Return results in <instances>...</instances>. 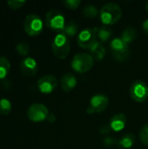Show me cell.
Returning <instances> with one entry per match:
<instances>
[{
  "instance_id": "1",
  "label": "cell",
  "mask_w": 148,
  "mask_h": 149,
  "mask_svg": "<svg viewBox=\"0 0 148 149\" xmlns=\"http://www.w3.org/2000/svg\"><path fill=\"white\" fill-rule=\"evenodd\" d=\"M122 17L121 7L116 3H107L102 6L99 11V18L105 25L116 24Z\"/></svg>"
},
{
  "instance_id": "2",
  "label": "cell",
  "mask_w": 148,
  "mask_h": 149,
  "mask_svg": "<svg viewBox=\"0 0 148 149\" xmlns=\"http://www.w3.org/2000/svg\"><path fill=\"white\" fill-rule=\"evenodd\" d=\"M51 50L56 58L60 59L66 58L71 51L69 38L63 33H58L52 40Z\"/></svg>"
},
{
  "instance_id": "3",
  "label": "cell",
  "mask_w": 148,
  "mask_h": 149,
  "mask_svg": "<svg viewBox=\"0 0 148 149\" xmlns=\"http://www.w3.org/2000/svg\"><path fill=\"white\" fill-rule=\"evenodd\" d=\"M110 48L113 57L120 62L126 60L130 55L129 45L126 44L120 38H113L110 43Z\"/></svg>"
},
{
  "instance_id": "4",
  "label": "cell",
  "mask_w": 148,
  "mask_h": 149,
  "mask_svg": "<svg viewBox=\"0 0 148 149\" xmlns=\"http://www.w3.org/2000/svg\"><path fill=\"white\" fill-rule=\"evenodd\" d=\"M71 65L77 72H86L93 66V58L88 53H78L73 57Z\"/></svg>"
},
{
  "instance_id": "5",
  "label": "cell",
  "mask_w": 148,
  "mask_h": 149,
  "mask_svg": "<svg viewBox=\"0 0 148 149\" xmlns=\"http://www.w3.org/2000/svg\"><path fill=\"white\" fill-rule=\"evenodd\" d=\"M45 24L49 29L62 32L65 26V17L59 10H51L45 15Z\"/></svg>"
},
{
  "instance_id": "6",
  "label": "cell",
  "mask_w": 148,
  "mask_h": 149,
  "mask_svg": "<svg viewBox=\"0 0 148 149\" xmlns=\"http://www.w3.org/2000/svg\"><path fill=\"white\" fill-rule=\"evenodd\" d=\"M44 24L42 19L36 14L28 15L24 22V31L29 36H38L43 31Z\"/></svg>"
},
{
  "instance_id": "7",
  "label": "cell",
  "mask_w": 148,
  "mask_h": 149,
  "mask_svg": "<svg viewBox=\"0 0 148 149\" xmlns=\"http://www.w3.org/2000/svg\"><path fill=\"white\" fill-rule=\"evenodd\" d=\"M97 41L98 38L94 28H87L82 30L79 33L77 38L78 45L80 48L87 49V50H89Z\"/></svg>"
},
{
  "instance_id": "8",
  "label": "cell",
  "mask_w": 148,
  "mask_h": 149,
  "mask_svg": "<svg viewBox=\"0 0 148 149\" xmlns=\"http://www.w3.org/2000/svg\"><path fill=\"white\" fill-rule=\"evenodd\" d=\"M131 98L137 102H144L148 99V86L142 80L134 81L130 87Z\"/></svg>"
},
{
  "instance_id": "9",
  "label": "cell",
  "mask_w": 148,
  "mask_h": 149,
  "mask_svg": "<svg viewBox=\"0 0 148 149\" xmlns=\"http://www.w3.org/2000/svg\"><path fill=\"white\" fill-rule=\"evenodd\" d=\"M48 114V108L41 103L32 104L27 111L28 118L33 122H41L46 120Z\"/></svg>"
},
{
  "instance_id": "10",
  "label": "cell",
  "mask_w": 148,
  "mask_h": 149,
  "mask_svg": "<svg viewBox=\"0 0 148 149\" xmlns=\"http://www.w3.org/2000/svg\"><path fill=\"white\" fill-rule=\"evenodd\" d=\"M58 86V79L53 75H45L38 81V88L42 93H51Z\"/></svg>"
},
{
  "instance_id": "11",
  "label": "cell",
  "mask_w": 148,
  "mask_h": 149,
  "mask_svg": "<svg viewBox=\"0 0 148 149\" xmlns=\"http://www.w3.org/2000/svg\"><path fill=\"white\" fill-rule=\"evenodd\" d=\"M20 70L24 76L33 77L38 72L37 61L31 57H26L20 63Z\"/></svg>"
},
{
  "instance_id": "12",
  "label": "cell",
  "mask_w": 148,
  "mask_h": 149,
  "mask_svg": "<svg viewBox=\"0 0 148 149\" xmlns=\"http://www.w3.org/2000/svg\"><path fill=\"white\" fill-rule=\"evenodd\" d=\"M109 105V100L106 95L96 94L90 100V106L95 113L104 112Z\"/></svg>"
},
{
  "instance_id": "13",
  "label": "cell",
  "mask_w": 148,
  "mask_h": 149,
  "mask_svg": "<svg viewBox=\"0 0 148 149\" xmlns=\"http://www.w3.org/2000/svg\"><path fill=\"white\" fill-rule=\"evenodd\" d=\"M126 124V116L124 113H117L111 118L110 127L113 132H120L125 128Z\"/></svg>"
},
{
  "instance_id": "14",
  "label": "cell",
  "mask_w": 148,
  "mask_h": 149,
  "mask_svg": "<svg viewBox=\"0 0 148 149\" xmlns=\"http://www.w3.org/2000/svg\"><path fill=\"white\" fill-rule=\"evenodd\" d=\"M77 83H78V80H77L76 77L72 73L65 74L62 77L61 81H60L61 88L65 93H69V92L72 91L76 87Z\"/></svg>"
},
{
  "instance_id": "15",
  "label": "cell",
  "mask_w": 148,
  "mask_h": 149,
  "mask_svg": "<svg viewBox=\"0 0 148 149\" xmlns=\"http://www.w3.org/2000/svg\"><path fill=\"white\" fill-rule=\"evenodd\" d=\"M94 29H95V31L97 34V38L102 44L108 42L113 34V30L106 25L100 26V27H94Z\"/></svg>"
},
{
  "instance_id": "16",
  "label": "cell",
  "mask_w": 148,
  "mask_h": 149,
  "mask_svg": "<svg viewBox=\"0 0 148 149\" xmlns=\"http://www.w3.org/2000/svg\"><path fill=\"white\" fill-rule=\"evenodd\" d=\"M89 52H90V55L93 58V59H96V60L103 59L106 55V52L105 46L99 41H97L89 49Z\"/></svg>"
},
{
  "instance_id": "17",
  "label": "cell",
  "mask_w": 148,
  "mask_h": 149,
  "mask_svg": "<svg viewBox=\"0 0 148 149\" xmlns=\"http://www.w3.org/2000/svg\"><path fill=\"white\" fill-rule=\"evenodd\" d=\"M136 38H137V31H136V29H135L134 27H133V26H128V27H126V28L124 30V31L122 32L121 37H120V38H121L126 44H127L128 45H129L131 43H133V42L135 40Z\"/></svg>"
},
{
  "instance_id": "18",
  "label": "cell",
  "mask_w": 148,
  "mask_h": 149,
  "mask_svg": "<svg viewBox=\"0 0 148 149\" xmlns=\"http://www.w3.org/2000/svg\"><path fill=\"white\" fill-rule=\"evenodd\" d=\"M78 31H79V24L74 20H72L69 21L67 24H65V26L61 33H63L69 38H73L77 34Z\"/></svg>"
},
{
  "instance_id": "19",
  "label": "cell",
  "mask_w": 148,
  "mask_h": 149,
  "mask_svg": "<svg viewBox=\"0 0 148 149\" xmlns=\"http://www.w3.org/2000/svg\"><path fill=\"white\" fill-rule=\"evenodd\" d=\"M135 142V137L133 134L128 133L126 134L124 136H122L120 138V140L118 142V145L121 148H130L133 147V145Z\"/></svg>"
},
{
  "instance_id": "20",
  "label": "cell",
  "mask_w": 148,
  "mask_h": 149,
  "mask_svg": "<svg viewBox=\"0 0 148 149\" xmlns=\"http://www.w3.org/2000/svg\"><path fill=\"white\" fill-rule=\"evenodd\" d=\"M10 69V61L4 57H0V79H4L9 74Z\"/></svg>"
},
{
  "instance_id": "21",
  "label": "cell",
  "mask_w": 148,
  "mask_h": 149,
  "mask_svg": "<svg viewBox=\"0 0 148 149\" xmlns=\"http://www.w3.org/2000/svg\"><path fill=\"white\" fill-rule=\"evenodd\" d=\"M99 14V10L95 5L88 4L83 10V15L88 18H95Z\"/></svg>"
},
{
  "instance_id": "22",
  "label": "cell",
  "mask_w": 148,
  "mask_h": 149,
  "mask_svg": "<svg viewBox=\"0 0 148 149\" xmlns=\"http://www.w3.org/2000/svg\"><path fill=\"white\" fill-rule=\"evenodd\" d=\"M11 111V103L7 99H0V114L7 115Z\"/></svg>"
},
{
  "instance_id": "23",
  "label": "cell",
  "mask_w": 148,
  "mask_h": 149,
  "mask_svg": "<svg viewBox=\"0 0 148 149\" xmlns=\"http://www.w3.org/2000/svg\"><path fill=\"white\" fill-rule=\"evenodd\" d=\"M16 51L22 56H27L30 52V45L25 42H20L16 45Z\"/></svg>"
},
{
  "instance_id": "24",
  "label": "cell",
  "mask_w": 148,
  "mask_h": 149,
  "mask_svg": "<svg viewBox=\"0 0 148 149\" xmlns=\"http://www.w3.org/2000/svg\"><path fill=\"white\" fill-rule=\"evenodd\" d=\"M140 138L142 143L145 145H148V124L142 127L140 132Z\"/></svg>"
},
{
  "instance_id": "25",
  "label": "cell",
  "mask_w": 148,
  "mask_h": 149,
  "mask_svg": "<svg viewBox=\"0 0 148 149\" xmlns=\"http://www.w3.org/2000/svg\"><path fill=\"white\" fill-rule=\"evenodd\" d=\"M63 3L65 5L66 8L71 10H76L79 7L81 1L80 0H65L63 2Z\"/></svg>"
},
{
  "instance_id": "26",
  "label": "cell",
  "mask_w": 148,
  "mask_h": 149,
  "mask_svg": "<svg viewBox=\"0 0 148 149\" xmlns=\"http://www.w3.org/2000/svg\"><path fill=\"white\" fill-rule=\"evenodd\" d=\"M24 3H25L24 0H10V1H8L9 6L13 10H17V9L21 8Z\"/></svg>"
},
{
  "instance_id": "27",
  "label": "cell",
  "mask_w": 148,
  "mask_h": 149,
  "mask_svg": "<svg viewBox=\"0 0 148 149\" xmlns=\"http://www.w3.org/2000/svg\"><path fill=\"white\" fill-rule=\"evenodd\" d=\"M103 144L105 147L106 148H110L115 144H117V141L115 138H113V137H106L103 141Z\"/></svg>"
},
{
  "instance_id": "28",
  "label": "cell",
  "mask_w": 148,
  "mask_h": 149,
  "mask_svg": "<svg viewBox=\"0 0 148 149\" xmlns=\"http://www.w3.org/2000/svg\"><path fill=\"white\" fill-rule=\"evenodd\" d=\"M99 131H100L101 134H109L111 133V131H113V130H112L110 125H104L100 127Z\"/></svg>"
},
{
  "instance_id": "29",
  "label": "cell",
  "mask_w": 148,
  "mask_h": 149,
  "mask_svg": "<svg viewBox=\"0 0 148 149\" xmlns=\"http://www.w3.org/2000/svg\"><path fill=\"white\" fill-rule=\"evenodd\" d=\"M56 116H55V114L54 113H50L49 114H48V116H47V118H46V120L49 122V123H54L55 121H56Z\"/></svg>"
},
{
  "instance_id": "30",
  "label": "cell",
  "mask_w": 148,
  "mask_h": 149,
  "mask_svg": "<svg viewBox=\"0 0 148 149\" xmlns=\"http://www.w3.org/2000/svg\"><path fill=\"white\" fill-rule=\"evenodd\" d=\"M142 29L145 31V33L148 34V19H146L142 24Z\"/></svg>"
},
{
  "instance_id": "31",
  "label": "cell",
  "mask_w": 148,
  "mask_h": 149,
  "mask_svg": "<svg viewBox=\"0 0 148 149\" xmlns=\"http://www.w3.org/2000/svg\"><path fill=\"white\" fill-rule=\"evenodd\" d=\"M146 8H147V10L148 12V2L147 3V5H146Z\"/></svg>"
}]
</instances>
